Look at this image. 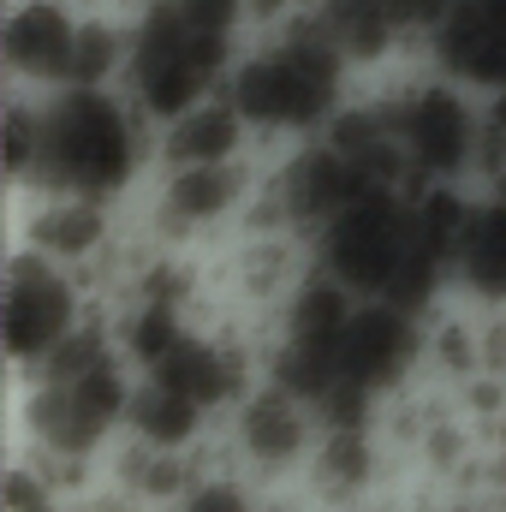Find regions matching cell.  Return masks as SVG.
I'll return each instance as SVG.
<instances>
[{
	"label": "cell",
	"instance_id": "cell-1",
	"mask_svg": "<svg viewBox=\"0 0 506 512\" xmlns=\"http://www.w3.org/2000/svg\"><path fill=\"white\" fill-rule=\"evenodd\" d=\"M233 108L245 114L256 143L292 149L334 126V114L358 96V72L304 24L286 36H262L239 48V66L227 78Z\"/></svg>",
	"mask_w": 506,
	"mask_h": 512
},
{
	"label": "cell",
	"instance_id": "cell-2",
	"mask_svg": "<svg viewBox=\"0 0 506 512\" xmlns=\"http://www.w3.org/2000/svg\"><path fill=\"white\" fill-rule=\"evenodd\" d=\"M149 173H155V126L126 102V90H60V96H48V137H42L36 191L126 203L137 179H149Z\"/></svg>",
	"mask_w": 506,
	"mask_h": 512
},
{
	"label": "cell",
	"instance_id": "cell-3",
	"mask_svg": "<svg viewBox=\"0 0 506 512\" xmlns=\"http://www.w3.org/2000/svg\"><path fill=\"white\" fill-rule=\"evenodd\" d=\"M239 48L245 42L191 24L173 0H143L131 12V60L120 90L149 126H167V120H179L197 102L227 90V78L239 66Z\"/></svg>",
	"mask_w": 506,
	"mask_h": 512
},
{
	"label": "cell",
	"instance_id": "cell-4",
	"mask_svg": "<svg viewBox=\"0 0 506 512\" xmlns=\"http://www.w3.org/2000/svg\"><path fill=\"white\" fill-rule=\"evenodd\" d=\"M381 102H387V120H393V143H399V161H405V179L411 191L417 185H471L477 179V143H483V96L441 78L435 66L399 78V84H381ZM477 191V185H471Z\"/></svg>",
	"mask_w": 506,
	"mask_h": 512
},
{
	"label": "cell",
	"instance_id": "cell-5",
	"mask_svg": "<svg viewBox=\"0 0 506 512\" xmlns=\"http://www.w3.org/2000/svg\"><path fill=\"white\" fill-rule=\"evenodd\" d=\"M90 322H96L90 286L72 268L24 251V245L6 251V274H0V340H6L12 376H36Z\"/></svg>",
	"mask_w": 506,
	"mask_h": 512
},
{
	"label": "cell",
	"instance_id": "cell-6",
	"mask_svg": "<svg viewBox=\"0 0 506 512\" xmlns=\"http://www.w3.org/2000/svg\"><path fill=\"white\" fill-rule=\"evenodd\" d=\"M256 173H262V161L149 173V185H143V239L191 256L203 245H227L251 221Z\"/></svg>",
	"mask_w": 506,
	"mask_h": 512
},
{
	"label": "cell",
	"instance_id": "cell-7",
	"mask_svg": "<svg viewBox=\"0 0 506 512\" xmlns=\"http://www.w3.org/2000/svg\"><path fill=\"white\" fill-rule=\"evenodd\" d=\"M316 447H322V417L310 411V399H298L274 376H262L227 417V459H233L227 471H239L256 489H274V495L286 483L298 489Z\"/></svg>",
	"mask_w": 506,
	"mask_h": 512
},
{
	"label": "cell",
	"instance_id": "cell-8",
	"mask_svg": "<svg viewBox=\"0 0 506 512\" xmlns=\"http://www.w3.org/2000/svg\"><path fill=\"white\" fill-rule=\"evenodd\" d=\"M292 352V346H286ZM423 352H429V322L405 304H381L358 298V310L346 316V328L334 334V346L322 352V364L334 370L340 387H358L370 399H399L423 376Z\"/></svg>",
	"mask_w": 506,
	"mask_h": 512
},
{
	"label": "cell",
	"instance_id": "cell-9",
	"mask_svg": "<svg viewBox=\"0 0 506 512\" xmlns=\"http://www.w3.org/2000/svg\"><path fill=\"white\" fill-rule=\"evenodd\" d=\"M78 42H84V0H6L0 18L6 90H30V96L72 90Z\"/></svg>",
	"mask_w": 506,
	"mask_h": 512
},
{
	"label": "cell",
	"instance_id": "cell-10",
	"mask_svg": "<svg viewBox=\"0 0 506 512\" xmlns=\"http://www.w3.org/2000/svg\"><path fill=\"white\" fill-rule=\"evenodd\" d=\"M310 30L364 78V72H381L393 66L417 36L399 12V0H316L310 12Z\"/></svg>",
	"mask_w": 506,
	"mask_h": 512
},
{
	"label": "cell",
	"instance_id": "cell-11",
	"mask_svg": "<svg viewBox=\"0 0 506 512\" xmlns=\"http://www.w3.org/2000/svg\"><path fill=\"white\" fill-rule=\"evenodd\" d=\"M233 161H256V131L245 114L233 108V96H209L191 114L155 126V173L173 167H233Z\"/></svg>",
	"mask_w": 506,
	"mask_h": 512
},
{
	"label": "cell",
	"instance_id": "cell-12",
	"mask_svg": "<svg viewBox=\"0 0 506 512\" xmlns=\"http://www.w3.org/2000/svg\"><path fill=\"white\" fill-rule=\"evenodd\" d=\"M453 292L477 310H506V197H483L453 256Z\"/></svg>",
	"mask_w": 506,
	"mask_h": 512
},
{
	"label": "cell",
	"instance_id": "cell-13",
	"mask_svg": "<svg viewBox=\"0 0 506 512\" xmlns=\"http://www.w3.org/2000/svg\"><path fill=\"white\" fill-rule=\"evenodd\" d=\"M209 435H215L209 411H197L191 399H179V393L137 376V393H131V411H126V441L161 447V453H203Z\"/></svg>",
	"mask_w": 506,
	"mask_h": 512
},
{
	"label": "cell",
	"instance_id": "cell-14",
	"mask_svg": "<svg viewBox=\"0 0 506 512\" xmlns=\"http://www.w3.org/2000/svg\"><path fill=\"white\" fill-rule=\"evenodd\" d=\"M173 512H268V495L256 483H245L239 471H209V477H197V489Z\"/></svg>",
	"mask_w": 506,
	"mask_h": 512
},
{
	"label": "cell",
	"instance_id": "cell-15",
	"mask_svg": "<svg viewBox=\"0 0 506 512\" xmlns=\"http://www.w3.org/2000/svg\"><path fill=\"white\" fill-rule=\"evenodd\" d=\"M465 0H399V12H405V24H411V36H417V48L459 12Z\"/></svg>",
	"mask_w": 506,
	"mask_h": 512
},
{
	"label": "cell",
	"instance_id": "cell-16",
	"mask_svg": "<svg viewBox=\"0 0 506 512\" xmlns=\"http://www.w3.org/2000/svg\"><path fill=\"white\" fill-rule=\"evenodd\" d=\"M435 512H506L501 501H495V507H489V501H453V507H435Z\"/></svg>",
	"mask_w": 506,
	"mask_h": 512
},
{
	"label": "cell",
	"instance_id": "cell-17",
	"mask_svg": "<svg viewBox=\"0 0 506 512\" xmlns=\"http://www.w3.org/2000/svg\"><path fill=\"white\" fill-rule=\"evenodd\" d=\"M346 512H393V507H381V501H370V507H346Z\"/></svg>",
	"mask_w": 506,
	"mask_h": 512
}]
</instances>
